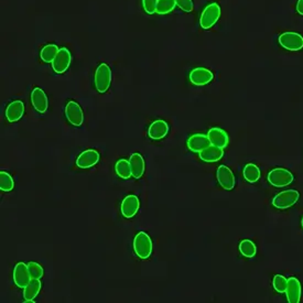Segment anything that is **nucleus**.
I'll return each mask as SVG.
<instances>
[{"label": "nucleus", "instance_id": "f257e3e1", "mask_svg": "<svg viewBox=\"0 0 303 303\" xmlns=\"http://www.w3.org/2000/svg\"><path fill=\"white\" fill-rule=\"evenodd\" d=\"M134 251L136 256L140 259H148L153 254L154 244L150 236L145 232H139L134 238Z\"/></svg>", "mask_w": 303, "mask_h": 303}, {"label": "nucleus", "instance_id": "f03ea898", "mask_svg": "<svg viewBox=\"0 0 303 303\" xmlns=\"http://www.w3.org/2000/svg\"><path fill=\"white\" fill-rule=\"evenodd\" d=\"M112 83V70L105 63L99 64L94 75V84L98 93H105Z\"/></svg>", "mask_w": 303, "mask_h": 303}, {"label": "nucleus", "instance_id": "7ed1b4c3", "mask_svg": "<svg viewBox=\"0 0 303 303\" xmlns=\"http://www.w3.org/2000/svg\"><path fill=\"white\" fill-rule=\"evenodd\" d=\"M221 7L219 4L213 3L205 7L200 18V25L204 29V30H208L211 29L216 23H218L221 17Z\"/></svg>", "mask_w": 303, "mask_h": 303}, {"label": "nucleus", "instance_id": "20e7f679", "mask_svg": "<svg viewBox=\"0 0 303 303\" xmlns=\"http://www.w3.org/2000/svg\"><path fill=\"white\" fill-rule=\"evenodd\" d=\"M267 180L275 187H284L290 185L294 181V177L289 170L284 168H276L268 173Z\"/></svg>", "mask_w": 303, "mask_h": 303}, {"label": "nucleus", "instance_id": "39448f33", "mask_svg": "<svg viewBox=\"0 0 303 303\" xmlns=\"http://www.w3.org/2000/svg\"><path fill=\"white\" fill-rule=\"evenodd\" d=\"M300 193L297 190H287L278 193L272 200V205L279 210H286L297 203Z\"/></svg>", "mask_w": 303, "mask_h": 303}, {"label": "nucleus", "instance_id": "423d86ee", "mask_svg": "<svg viewBox=\"0 0 303 303\" xmlns=\"http://www.w3.org/2000/svg\"><path fill=\"white\" fill-rule=\"evenodd\" d=\"M279 43L288 51H300L303 49V37L298 32H285L279 37Z\"/></svg>", "mask_w": 303, "mask_h": 303}, {"label": "nucleus", "instance_id": "0eeeda50", "mask_svg": "<svg viewBox=\"0 0 303 303\" xmlns=\"http://www.w3.org/2000/svg\"><path fill=\"white\" fill-rule=\"evenodd\" d=\"M72 62V55L67 48H61L52 62V69L56 74H62L68 71Z\"/></svg>", "mask_w": 303, "mask_h": 303}, {"label": "nucleus", "instance_id": "6e6552de", "mask_svg": "<svg viewBox=\"0 0 303 303\" xmlns=\"http://www.w3.org/2000/svg\"><path fill=\"white\" fill-rule=\"evenodd\" d=\"M13 283L18 288H21L24 289L25 287L28 286V284L31 281V275L30 271H29L28 268V264L25 263H18L16 266H14L13 269Z\"/></svg>", "mask_w": 303, "mask_h": 303}, {"label": "nucleus", "instance_id": "1a4fd4ad", "mask_svg": "<svg viewBox=\"0 0 303 303\" xmlns=\"http://www.w3.org/2000/svg\"><path fill=\"white\" fill-rule=\"evenodd\" d=\"M66 117L71 125L75 127L81 126L84 122V113L82 107L76 102L71 100L66 106Z\"/></svg>", "mask_w": 303, "mask_h": 303}, {"label": "nucleus", "instance_id": "9d476101", "mask_svg": "<svg viewBox=\"0 0 303 303\" xmlns=\"http://www.w3.org/2000/svg\"><path fill=\"white\" fill-rule=\"evenodd\" d=\"M190 82L197 86H204L211 83L214 78L212 72L205 68H197L190 72Z\"/></svg>", "mask_w": 303, "mask_h": 303}, {"label": "nucleus", "instance_id": "9b49d317", "mask_svg": "<svg viewBox=\"0 0 303 303\" xmlns=\"http://www.w3.org/2000/svg\"><path fill=\"white\" fill-rule=\"evenodd\" d=\"M140 202L137 196H128L121 202L120 211L124 218L133 219L134 216L139 211Z\"/></svg>", "mask_w": 303, "mask_h": 303}, {"label": "nucleus", "instance_id": "f8f14e48", "mask_svg": "<svg viewBox=\"0 0 303 303\" xmlns=\"http://www.w3.org/2000/svg\"><path fill=\"white\" fill-rule=\"evenodd\" d=\"M216 178H218V182L220 185L227 191H230L234 189L235 186V177L234 173L230 171V169L226 165H220L218 168V172H216Z\"/></svg>", "mask_w": 303, "mask_h": 303}, {"label": "nucleus", "instance_id": "ddd939ff", "mask_svg": "<svg viewBox=\"0 0 303 303\" xmlns=\"http://www.w3.org/2000/svg\"><path fill=\"white\" fill-rule=\"evenodd\" d=\"M99 161V154L96 150H85L76 159V165L81 169H90Z\"/></svg>", "mask_w": 303, "mask_h": 303}, {"label": "nucleus", "instance_id": "4468645a", "mask_svg": "<svg viewBox=\"0 0 303 303\" xmlns=\"http://www.w3.org/2000/svg\"><path fill=\"white\" fill-rule=\"evenodd\" d=\"M31 103L35 111L40 114H45L49 107V99L45 91L40 88L33 89L31 93Z\"/></svg>", "mask_w": 303, "mask_h": 303}, {"label": "nucleus", "instance_id": "2eb2a0df", "mask_svg": "<svg viewBox=\"0 0 303 303\" xmlns=\"http://www.w3.org/2000/svg\"><path fill=\"white\" fill-rule=\"evenodd\" d=\"M186 146L192 153L200 154L202 150H204L208 146H211V141L208 139L207 135L205 136L202 134H196L189 137V139L186 140Z\"/></svg>", "mask_w": 303, "mask_h": 303}, {"label": "nucleus", "instance_id": "dca6fc26", "mask_svg": "<svg viewBox=\"0 0 303 303\" xmlns=\"http://www.w3.org/2000/svg\"><path fill=\"white\" fill-rule=\"evenodd\" d=\"M207 137L211 141V145L213 146L225 149L228 145V135L224 129L222 128H218V127L211 128L207 133Z\"/></svg>", "mask_w": 303, "mask_h": 303}, {"label": "nucleus", "instance_id": "f3484780", "mask_svg": "<svg viewBox=\"0 0 303 303\" xmlns=\"http://www.w3.org/2000/svg\"><path fill=\"white\" fill-rule=\"evenodd\" d=\"M169 133V125L164 120H156L149 126L148 136L153 140H160Z\"/></svg>", "mask_w": 303, "mask_h": 303}, {"label": "nucleus", "instance_id": "a211bd4d", "mask_svg": "<svg viewBox=\"0 0 303 303\" xmlns=\"http://www.w3.org/2000/svg\"><path fill=\"white\" fill-rule=\"evenodd\" d=\"M287 300L289 303H299L301 300V284L295 277L288 279V286L286 290Z\"/></svg>", "mask_w": 303, "mask_h": 303}, {"label": "nucleus", "instance_id": "6ab92c4d", "mask_svg": "<svg viewBox=\"0 0 303 303\" xmlns=\"http://www.w3.org/2000/svg\"><path fill=\"white\" fill-rule=\"evenodd\" d=\"M25 113V104L21 100H14L6 108V118L9 122H16L21 119Z\"/></svg>", "mask_w": 303, "mask_h": 303}, {"label": "nucleus", "instance_id": "aec40b11", "mask_svg": "<svg viewBox=\"0 0 303 303\" xmlns=\"http://www.w3.org/2000/svg\"><path fill=\"white\" fill-rule=\"evenodd\" d=\"M199 155L201 160L205 162H218L224 157V149L211 145L202 150Z\"/></svg>", "mask_w": 303, "mask_h": 303}, {"label": "nucleus", "instance_id": "412c9836", "mask_svg": "<svg viewBox=\"0 0 303 303\" xmlns=\"http://www.w3.org/2000/svg\"><path fill=\"white\" fill-rule=\"evenodd\" d=\"M129 163H131L132 175L135 179H140L145 175L146 163L145 159H143L140 154H133L131 158H129Z\"/></svg>", "mask_w": 303, "mask_h": 303}, {"label": "nucleus", "instance_id": "4be33fe9", "mask_svg": "<svg viewBox=\"0 0 303 303\" xmlns=\"http://www.w3.org/2000/svg\"><path fill=\"white\" fill-rule=\"evenodd\" d=\"M41 290V281L40 279H31L27 287L24 288V298L25 302L34 303V299L37 298Z\"/></svg>", "mask_w": 303, "mask_h": 303}, {"label": "nucleus", "instance_id": "5701e85b", "mask_svg": "<svg viewBox=\"0 0 303 303\" xmlns=\"http://www.w3.org/2000/svg\"><path fill=\"white\" fill-rule=\"evenodd\" d=\"M115 172H116V175L119 178L125 179V180L133 177L129 160H127V159H119V160L116 162V164H115Z\"/></svg>", "mask_w": 303, "mask_h": 303}, {"label": "nucleus", "instance_id": "b1692460", "mask_svg": "<svg viewBox=\"0 0 303 303\" xmlns=\"http://www.w3.org/2000/svg\"><path fill=\"white\" fill-rule=\"evenodd\" d=\"M243 175L245 180L249 183H256L261 179V170L254 163H248L245 165Z\"/></svg>", "mask_w": 303, "mask_h": 303}, {"label": "nucleus", "instance_id": "393cba45", "mask_svg": "<svg viewBox=\"0 0 303 303\" xmlns=\"http://www.w3.org/2000/svg\"><path fill=\"white\" fill-rule=\"evenodd\" d=\"M59 48H57L56 45H47L46 47H43L40 53V57L43 62L47 63H52L53 60L55 59V56L59 52Z\"/></svg>", "mask_w": 303, "mask_h": 303}, {"label": "nucleus", "instance_id": "a878e982", "mask_svg": "<svg viewBox=\"0 0 303 303\" xmlns=\"http://www.w3.org/2000/svg\"><path fill=\"white\" fill-rule=\"evenodd\" d=\"M238 248H240V251L242 252V255L244 257L252 258V257L256 256V252H257L256 245L254 243H252L251 241H249V240L243 241L240 244V246H238Z\"/></svg>", "mask_w": 303, "mask_h": 303}, {"label": "nucleus", "instance_id": "bb28decb", "mask_svg": "<svg viewBox=\"0 0 303 303\" xmlns=\"http://www.w3.org/2000/svg\"><path fill=\"white\" fill-rule=\"evenodd\" d=\"M177 6L176 0H158L156 13L158 14H168L175 10Z\"/></svg>", "mask_w": 303, "mask_h": 303}, {"label": "nucleus", "instance_id": "cd10ccee", "mask_svg": "<svg viewBox=\"0 0 303 303\" xmlns=\"http://www.w3.org/2000/svg\"><path fill=\"white\" fill-rule=\"evenodd\" d=\"M14 187V181L8 172H0V189L3 192H10Z\"/></svg>", "mask_w": 303, "mask_h": 303}, {"label": "nucleus", "instance_id": "c85d7f7f", "mask_svg": "<svg viewBox=\"0 0 303 303\" xmlns=\"http://www.w3.org/2000/svg\"><path fill=\"white\" fill-rule=\"evenodd\" d=\"M272 285L277 292L286 293L287 286H288V279H286L284 276H281V275H277V276L273 277Z\"/></svg>", "mask_w": 303, "mask_h": 303}, {"label": "nucleus", "instance_id": "c756f323", "mask_svg": "<svg viewBox=\"0 0 303 303\" xmlns=\"http://www.w3.org/2000/svg\"><path fill=\"white\" fill-rule=\"evenodd\" d=\"M28 268H29V271H30L32 279H41L43 275H45V273H43L45 272L43 271V268L38 263L30 262L28 264Z\"/></svg>", "mask_w": 303, "mask_h": 303}, {"label": "nucleus", "instance_id": "7c9ffc66", "mask_svg": "<svg viewBox=\"0 0 303 303\" xmlns=\"http://www.w3.org/2000/svg\"><path fill=\"white\" fill-rule=\"evenodd\" d=\"M141 2H142L143 10H145L146 13H148V14L156 13L158 0H141Z\"/></svg>", "mask_w": 303, "mask_h": 303}, {"label": "nucleus", "instance_id": "2f4dec72", "mask_svg": "<svg viewBox=\"0 0 303 303\" xmlns=\"http://www.w3.org/2000/svg\"><path fill=\"white\" fill-rule=\"evenodd\" d=\"M177 6L180 9H182L185 12L193 11V3L192 0H176Z\"/></svg>", "mask_w": 303, "mask_h": 303}, {"label": "nucleus", "instance_id": "473e14b6", "mask_svg": "<svg viewBox=\"0 0 303 303\" xmlns=\"http://www.w3.org/2000/svg\"><path fill=\"white\" fill-rule=\"evenodd\" d=\"M297 12L303 16V0H298L297 3Z\"/></svg>", "mask_w": 303, "mask_h": 303}, {"label": "nucleus", "instance_id": "72a5a7b5", "mask_svg": "<svg viewBox=\"0 0 303 303\" xmlns=\"http://www.w3.org/2000/svg\"><path fill=\"white\" fill-rule=\"evenodd\" d=\"M301 225H302V227H303V218H302V221H301Z\"/></svg>", "mask_w": 303, "mask_h": 303}]
</instances>
